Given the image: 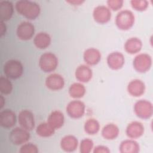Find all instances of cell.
<instances>
[{"label":"cell","instance_id":"6da1fadb","mask_svg":"<svg viewBox=\"0 0 153 153\" xmlns=\"http://www.w3.org/2000/svg\"><path fill=\"white\" fill-rule=\"evenodd\" d=\"M15 8L19 14L29 20L36 19L41 13L39 5L31 1H18L15 4Z\"/></svg>","mask_w":153,"mask_h":153},{"label":"cell","instance_id":"7a4b0ae2","mask_svg":"<svg viewBox=\"0 0 153 153\" xmlns=\"http://www.w3.org/2000/svg\"><path fill=\"white\" fill-rule=\"evenodd\" d=\"M135 17L129 10H124L118 12L115 17V24L117 27L123 30L130 29L134 25Z\"/></svg>","mask_w":153,"mask_h":153},{"label":"cell","instance_id":"3957f363","mask_svg":"<svg viewBox=\"0 0 153 153\" xmlns=\"http://www.w3.org/2000/svg\"><path fill=\"white\" fill-rule=\"evenodd\" d=\"M5 76L11 79H18L23 73V66L20 61L10 59L5 62L3 68Z\"/></svg>","mask_w":153,"mask_h":153},{"label":"cell","instance_id":"277c9868","mask_svg":"<svg viewBox=\"0 0 153 153\" xmlns=\"http://www.w3.org/2000/svg\"><path fill=\"white\" fill-rule=\"evenodd\" d=\"M58 66V59L53 53H43L39 59V66L44 72H51L55 71Z\"/></svg>","mask_w":153,"mask_h":153},{"label":"cell","instance_id":"5b68a950","mask_svg":"<svg viewBox=\"0 0 153 153\" xmlns=\"http://www.w3.org/2000/svg\"><path fill=\"white\" fill-rule=\"evenodd\" d=\"M134 112L136 116L141 119H149L153 114V106L151 102L145 99L137 101L134 105Z\"/></svg>","mask_w":153,"mask_h":153},{"label":"cell","instance_id":"8992f818","mask_svg":"<svg viewBox=\"0 0 153 153\" xmlns=\"http://www.w3.org/2000/svg\"><path fill=\"white\" fill-rule=\"evenodd\" d=\"M152 57L147 53L137 54L133 61L134 69L138 72L145 73L148 71L152 66Z\"/></svg>","mask_w":153,"mask_h":153},{"label":"cell","instance_id":"52a82bcc","mask_svg":"<svg viewBox=\"0 0 153 153\" xmlns=\"http://www.w3.org/2000/svg\"><path fill=\"white\" fill-rule=\"evenodd\" d=\"M66 111L68 115L72 118L78 119L81 118L85 113V105L79 100H74L68 103Z\"/></svg>","mask_w":153,"mask_h":153},{"label":"cell","instance_id":"ba28073f","mask_svg":"<svg viewBox=\"0 0 153 153\" xmlns=\"http://www.w3.org/2000/svg\"><path fill=\"white\" fill-rule=\"evenodd\" d=\"M30 137V135L29 131L22 127H17L13 129L9 136L10 141L16 145H23L26 143Z\"/></svg>","mask_w":153,"mask_h":153},{"label":"cell","instance_id":"9c48e42d","mask_svg":"<svg viewBox=\"0 0 153 153\" xmlns=\"http://www.w3.org/2000/svg\"><path fill=\"white\" fill-rule=\"evenodd\" d=\"M111 10L106 6L100 5L96 7L93 11L94 20L99 24H105L111 19Z\"/></svg>","mask_w":153,"mask_h":153},{"label":"cell","instance_id":"30bf717a","mask_svg":"<svg viewBox=\"0 0 153 153\" xmlns=\"http://www.w3.org/2000/svg\"><path fill=\"white\" fill-rule=\"evenodd\" d=\"M35 33V26L33 25L27 21L20 23L16 30L17 37L23 41L30 39Z\"/></svg>","mask_w":153,"mask_h":153},{"label":"cell","instance_id":"8fae6325","mask_svg":"<svg viewBox=\"0 0 153 153\" xmlns=\"http://www.w3.org/2000/svg\"><path fill=\"white\" fill-rule=\"evenodd\" d=\"M18 121L20 127L28 131L32 130L35 127L34 115L29 110H22L18 115Z\"/></svg>","mask_w":153,"mask_h":153},{"label":"cell","instance_id":"7c38bea8","mask_svg":"<svg viewBox=\"0 0 153 153\" xmlns=\"http://www.w3.org/2000/svg\"><path fill=\"white\" fill-rule=\"evenodd\" d=\"M106 62L111 69L118 70L123 67L125 63V58L121 52L114 51L108 54Z\"/></svg>","mask_w":153,"mask_h":153},{"label":"cell","instance_id":"4fadbf2b","mask_svg":"<svg viewBox=\"0 0 153 153\" xmlns=\"http://www.w3.org/2000/svg\"><path fill=\"white\" fill-rule=\"evenodd\" d=\"M45 83L48 89L53 91H57L64 87L65 79L59 74H52L46 78Z\"/></svg>","mask_w":153,"mask_h":153},{"label":"cell","instance_id":"5bb4252c","mask_svg":"<svg viewBox=\"0 0 153 153\" xmlns=\"http://www.w3.org/2000/svg\"><path fill=\"white\" fill-rule=\"evenodd\" d=\"M145 128L142 123L134 121L130 123L126 129V135L130 139H134L141 137L144 133Z\"/></svg>","mask_w":153,"mask_h":153},{"label":"cell","instance_id":"9a60e30c","mask_svg":"<svg viewBox=\"0 0 153 153\" xmlns=\"http://www.w3.org/2000/svg\"><path fill=\"white\" fill-rule=\"evenodd\" d=\"M17 117L15 112L11 109H4L0 112V124L6 128L13 127L16 123Z\"/></svg>","mask_w":153,"mask_h":153},{"label":"cell","instance_id":"2e32d148","mask_svg":"<svg viewBox=\"0 0 153 153\" xmlns=\"http://www.w3.org/2000/svg\"><path fill=\"white\" fill-rule=\"evenodd\" d=\"M100 51L96 48H88L85 50L83 54L84 62L88 65L93 66L98 64L101 60Z\"/></svg>","mask_w":153,"mask_h":153},{"label":"cell","instance_id":"e0dca14e","mask_svg":"<svg viewBox=\"0 0 153 153\" xmlns=\"http://www.w3.org/2000/svg\"><path fill=\"white\" fill-rule=\"evenodd\" d=\"M127 90L129 94L133 97H139L143 94L145 91V84L140 79H134L130 81Z\"/></svg>","mask_w":153,"mask_h":153},{"label":"cell","instance_id":"ac0fdd59","mask_svg":"<svg viewBox=\"0 0 153 153\" xmlns=\"http://www.w3.org/2000/svg\"><path fill=\"white\" fill-rule=\"evenodd\" d=\"M75 76L80 82H88L92 78L93 71L88 65H81L76 68Z\"/></svg>","mask_w":153,"mask_h":153},{"label":"cell","instance_id":"d6986e66","mask_svg":"<svg viewBox=\"0 0 153 153\" xmlns=\"http://www.w3.org/2000/svg\"><path fill=\"white\" fill-rule=\"evenodd\" d=\"M60 147L65 152H71L76 149L78 146L77 138L73 135H66L62 138L60 142Z\"/></svg>","mask_w":153,"mask_h":153},{"label":"cell","instance_id":"ffe728a7","mask_svg":"<svg viewBox=\"0 0 153 153\" xmlns=\"http://www.w3.org/2000/svg\"><path fill=\"white\" fill-rule=\"evenodd\" d=\"M47 123L55 130L61 128L65 123V116L63 114L59 111H52L48 117Z\"/></svg>","mask_w":153,"mask_h":153},{"label":"cell","instance_id":"44dd1931","mask_svg":"<svg viewBox=\"0 0 153 153\" xmlns=\"http://www.w3.org/2000/svg\"><path fill=\"white\" fill-rule=\"evenodd\" d=\"M14 13L13 4L9 1H2L0 2V17L1 22H5L9 20Z\"/></svg>","mask_w":153,"mask_h":153},{"label":"cell","instance_id":"7402d4cb","mask_svg":"<svg viewBox=\"0 0 153 153\" xmlns=\"http://www.w3.org/2000/svg\"><path fill=\"white\" fill-rule=\"evenodd\" d=\"M142 41L137 37L128 38L124 44L125 51L130 54H134L139 53L142 48Z\"/></svg>","mask_w":153,"mask_h":153},{"label":"cell","instance_id":"603a6c76","mask_svg":"<svg viewBox=\"0 0 153 153\" xmlns=\"http://www.w3.org/2000/svg\"><path fill=\"white\" fill-rule=\"evenodd\" d=\"M139 150V143L132 139L122 141L119 146V151L121 153H137Z\"/></svg>","mask_w":153,"mask_h":153},{"label":"cell","instance_id":"cb8c5ba5","mask_svg":"<svg viewBox=\"0 0 153 153\" xmlns=\"http://www.w3.org/2000/svg\"><path fill=\"white\" fill-rule=\"evenodd\" d=\"M51 39L50 35L44 32L38 33L33 38V44L39 49H45L51 44Z\"/></svg>","mask_w":153,"mask_h":153},{"label":"cell","instance_id":"d4e9b609","mask_svg":"<svg viewBox=\"0 0 153 153\" xmlns=\"http://www.w3.org/2000/svg\"><path fill=\"white\" fill-rule=\"evenodd\" d=\"M101 133L102 137L105 139L114 140L118 136L120 130L116 124L109 123L103 127Z\"/></svg>","mask_w":153,"mask_h":153},{"label":"cell","instance_id":"484cf974","mask_svg":"<svg viewBox=\"0 0 153 153\" xmlns=\"http://www.w3.org/2000/svg\"><path fill=\"white\" fill-rule=\"evenodd\" d=\"M85 87L81 82H74L69 88V94L71 97L74 99L82 97L85 95Z\"/></svg>","mask_w":153,"mask_h":153},{"label":"cell","instance_id":"4316f807","mask_svg":"<svg viewBox=\"0 0 153 153\" xmlns=\"http://www.w3.org/2000/svg\"><path fill=\"white\" fill-rule=\"evenodd\" d=\"M55 130L47 122L40 123L36 128V134L42 137H48L53 136Z\"/></svg>","mask_w":153,"mask_h":153},{"label":"cell","instance_id":"83f0119b","mask_svg":"<svg viewBox=\"0 0 153 153\" xmlns=\"http://www.w3.org/2000/svg\"><path fill=\"white\" fill-rule=\"evenodd\" d=\"M84 129L85 132L90 135L97 134L100 130V124L94 118H89L84 123Z\"/></svg>","mask_w":153,"mask_h":153},{"label":"cell","instance_id":"f1b7e54d","mask_svg":"<svg viewBox=\"0 0 153 153\" xmlns=\"http://www.w3.org/2000/svg\"><path fill=\"white\" fill-rule=\"evenodd\" d=\"M13 90V84L8 78L1 76L0 77V91L4 94H9Z\"/></svg>","mask_w":153,"mask_h":153},{"label":"cell","instance_id":"f546056e","mask_svg":"<svg viewBox=\"0 0 153 153\" xmlns=\"http://www.w3.org/2000/svg\"><path fill=\"white\" fill-rule=\"evenodd\" d=\"M93 141L89 138L83 139L79 144V151L81 153H89L93 148Z\"/></svg>","mask_w":153,"mask_h":153},{"label":"cell","instance_id":"4dcf8cb0","mask_svg":"<svg viewBox=\"0 0 153 153\" xmlns=\"http://www.w3.org/2000/svg\"><path fill=\"white\" fill-rule=\"evenodd\" d=\"M131 7L139 11H145L148 7V2L146 0H132L130 1Z\"/></svg>","mask_w":153,"mask_h":153},{"label":"cell","instance_id":"1f68e13d","mask_svg":"<svg viewBox=\"0 0 153 153\" xmlns=\"http://www.w3.org/2000/svg\"><path fill=\"white\" fill-rule=\"evenodd\" d=\"M19 152L20 153H38L39 149L38 146L32 143H25L21 146Z\"/></svg>","mask_w":153,"mask_h":153},{"label":"cell","instance_id":"d6a6232c","mask_svg":"<svg viewBox=\"0 0 153 153\" xmlns=\"http://www.w3.org/2000/svg\"><path fill=\"white\" fill-rule=\"evenodd\" d=\"M108 7L113 11L120 10L123 6L124 1L123 0H108L107 2Z\"/></svg>","mask_w":153,"mask_h":153},{"label":"cell","instance_id":"836d02e7","mask_svg":"<svg viewBox=\"0 0 153 153\" xmlns=\"http://www.w3.org/2000/svg\"><path fill=\"white\" fill-rule=\"evenodd\" d=\"M94 153H109L110 149L108 147L103 145H97L94 148Z\"/></svg>","mask_w":153,"mask_h":153},{"label":"cell","instance_id":"e575fe53","mask_svg":"<svg viewBox=\"0 0 153 153\" xmlns=\"http://www.w3.org/2000/svg\"><path fill=\"white\" fill-rule=\"evenodd\" d=\"M84 1H81V0H74V1H66V2L71 4L72 5H74V6H78V5H80L81 4H82Z\"/></svg>","mask_w":153,"mask_h":153},{"label":"cell","instance_id":"d590c367","mask_svg":"<svg viewBox=\"0 0 153 153\" xmlns=\"http://www.w3.org/2000/svg\"><path fill=\"white\" fill-rule=\"evenodd\" d=\"M7 31V26L4 22H1V36L4 35Z\"/></svg>","mask_w":153,"mask_h":153},{"label":"cell","instance_id":"8d00e7d4","mask_svg":"<svg viewBox=\"0 0 153 153\" xmlns=\"http://www.w3.org/2000/svg\"><path fill=\"white\" fill-rule=\"evenodd\" d=\"M5 103V99L4 98L2 95H1V97H0V108L2 109Z\"/></svg>","mask_w":153,"mask_h":153}]
</instances>
